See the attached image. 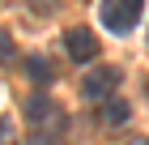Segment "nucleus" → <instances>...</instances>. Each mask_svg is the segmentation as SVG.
Masks as SVG:
<instances>
[{
  "label": "nucleus",
  "instance_id": "7ed1b4c3",
  "mask_svg": "<svg viewBox=\"0 0 149 145\" xmlns=\"http://www.w3.org/2000/svg\"><path fill=\"white\" fill-rule=\"evenodd\" d=\"M64 47H68V56L77 60V64H85V60L98 56V39H94L90 30H68L64 34Z\"/></svg>",
  "mask_w": 149,
  "mask_h": 145
},
{
  "label": "nucleus",
  "instance_id": "423d86ee",
  "mask_svg": "<svg viewBox=\"0 0 149 145\" xmlns=\"http://www.w3.org/2000/svg\"><path fill=\"white\" fill-rule=\"evenodd\" d=\"M26 77H30V81H38V85H47L56 73H51V64H47L43 56H26Z\"/></svg>",
  "mask_w": 149,
  "mask_h": 145
},
{
  "label": "nucleus",
  "instance_id": "f257e3e1",
  "mask_svg": "<svg viewBox=\"0 0 149 145\" xmlns=\"http://www.w3.org/2000/svg\"><path fill=\"white\" fill-rule=\"evenodd\" d=\"M141 13H145V0H107L102 4V26L115 30V34H128L141 22Z\"/></svg>",
  "mask_w": 149,
  "mask_h": 145
},
{
  "label": "nucleus",
  "instance_id": "9d476101",
  "mask_svg": "<svg viewBox=\"0 0 149 145\" xmlns=\"http://www.w3.org/2000/svg\"><path fill=\"white\" fill-rule=\"evenodd\" d=\"M128 145H149V137H132V141H128Z\"/></svg>",
  "mask_w": 149,
  "mask_h": 145
},
{
  "label": "nucleus",
  "instance_id": "9b49d317",
  "mask_svg": "<svg viewBox=\"0 0 149 145\" xmlns=\"http://www.w3.org/2000/svg\"><path fill=\"white\" fill-rule=\"evenodd\" d=\"M30 145H47V137H34V141H30Z\"/></svg>",
  "mask_w": 149,
  "mask_h": 145
},
{
  "label": "nucleus",
  "instance_id": "39448f33",
  "mask_svg": "<svg viewBox=\"0 0 149 145\" xmlns=\"http://www.w3.org/2000/svg\"><path fill=\"white\" fill-rule=\"evenodd\" d=\"M98 115H102V124H107V128H119V124H124L128 115H132V107H128L124 98H107Z\"/></svg>",
  "mask_w": 149,
  "mask_h": 145
},
{
  "label": "nucleus",
  "instance_id": "6e6552de",
  "mask_svg": "<svg viewBox=\"0 0 149 145\" xmlns=\"http://www.w3.org/2000/svg\"><path fill=\"white\" fill-rule=\"evenodd\" d=\"M30 4H34L38 13H51V9H56V4H60V0H30Z\"/></svg>",
  "mask_w": 149,
  "mask_h": 145
},
{
  "label": "nucleus",
  "instance_id": "1a4fd4ad",
  "mask_svg": "<svg viewBox=\"0 0 149 145\" xmlns=\"http://www.w3.org/2000/svg\"><path fill=\"white\" fill-rule=\"evenodd\" d=\"M9 51H13V43H9V39H4V34H0V60L9 56Z\"/></svg>",
  "mask_w": 149,
  "mask_h": 145
},
{
  "label": "nucleus",
  "instance_id": "0eeeda50",
  "mask_svg": "<svg viewBox=\"0 0 149 145\" xmlns=\"http://www.w3.org/2000/svg\"><path fill=\"white\" fill-rule=\"evenodd\" d=\"M0 145H13V124L0 120Z\"/></svg>",
  "mask_w": 149,
  "mask_h": 145
},
{
  "label": "nucleus",
  "instance_id": "20e7f679",
  "mask_svg": "<svg viewBox=\"0 0 149 145\" xmlns=\"http://www.w3.org/2000/svg\"><path fill=\"white\" fill-rule=\"evenodd\" d=\"M56 115V102L51 98H43V94H30L26 98V120L30 124H43V120H51Z\"/></svg>",
  "mask_w": 149,
  "mask_h": 145
},
{
  "label": "nucleus",
  "instance_id": "f03ea898",
  "mask_svg": "<svg viewBox=\"0 0 149 145\" xmlns=\"http://www.w3.org/2000/svg\"><path fill=\"white\" fill-rule=\"evenodd\" d=\"M119 85V73H115V68H94V73H85V77H81V94H85V98H111V90Z\"/></svg>",
  "mask_w": 149,
  "mask_h": 145
}]
</instances>
